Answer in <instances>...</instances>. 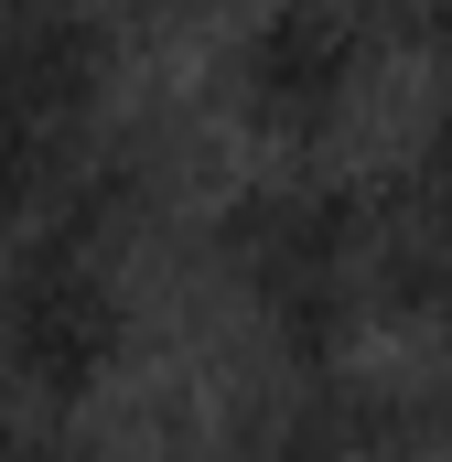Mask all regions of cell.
Masks as SVG:
<instances>
[{
	"instance_id": "2",
	"label": "cell",
	"mask_w": 452,
	"mask_h": 462,
	"mask_svg": "<svg viewBox=\"0 0 452 462\" xmlns=\"http://www.w3.org/2000/svg\"><path fill=\"white\" fill-rule=\"evenodd\" d=\"M366 54H377V22H355L334 0H280V11H248L226 32V97L248 108V129L302 151L355 108Z\"/></svg>"
},
{
	"instance_id": "4",
	"label": "cell",
	"mask_w": 452,
	"mask_h": 462,
	"mask_svg": "<svg viewBox=\"0 0 452 462\" xmlns=\"http://www.w3.org/2000/svg\"><path fill=\"white\" fill-rule=\"evenodd\" d=\"M431 183H452V65H442V87H431Z\"/></svg>"
},
{
	"instance_id": "3",
	"label": "cell",
	"mask_w": 452,
	"mask_h": 462,
	"mask_svg": "<svg viewBox=\"0 0 452 462\" xmlns=\"http://www.w3.org/2000/svg\"><path fill=\"white\" fill-rule=\"evenodd\" d=\"M248 462H410V420L355 355H324L259 409Z\"/></svg>"
},
{
	"instance_id": "5",
	"label": "cell",
	"mask_w": 452,
	"mask_h": 462,
	"mask_svg": "<svg viewBox=\"0 0 452 462\" xmlns=\"http://www.w3.org/2000/svg\"><path fill=\"white\" fill-rule=\"evenodd\" d=\"M0 462H65V452H54V441H33L22 420H0Z\"/></svg>"
},
{
	"instance_id": "1",
	"label": "cell",
	"mask_w": 452,
	"mask_h": 462,
	"mask_svg": "<svg viewBox=\"0 0 452 462\" xmlns=\"http://www.w3.org/2000/svg\"><path fill=\"white\" fill-rule=\"evenodd\" d=\"M226 269L302 365L344 355L366 323H399V194H366L324 162H280L226 205Z\"/></svg>"
}]
</instances>
